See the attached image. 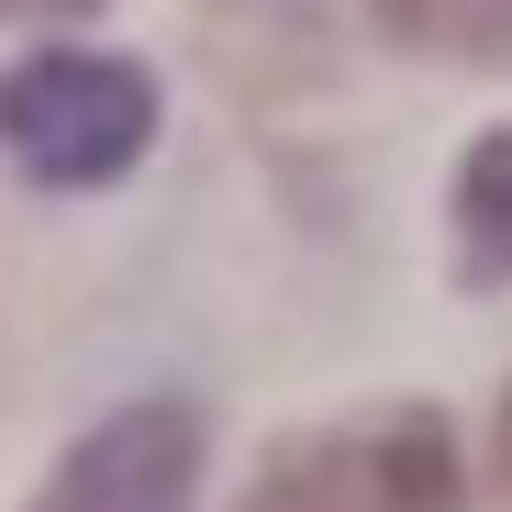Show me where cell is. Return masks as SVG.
<instances>
[{"label": "cell", "mask_w": 512, "mask_h": 512, "mask_svg": "<svg viewBox=\"0 0 512 512\" xmlns=\"http://www.w3.org/2000/svg\"><path fill=\"white\" fill-rule=\"evenodd\" d=\"M245 512H457V435L446 412H368L301 435L268 457V479L245 490Z\"/></svg>", "instance_id": "6da1fadb"}, {"label": "cell", "mask_w": 512, "mask_h": 512, "mask_svg": "<svg viewBox=\"0 0 512 512\" xmlns=\"http://www.w3.org/2000/svg\"><path fill=\"white\" fill-rule=\"evenodd\" d=\"M145 134H156V78L123 56H23L0 78V145L56 190L123 179Z\"/></svg>", "instance_id": "7a4b0ae2"}, {"label": "cell", "mask_w": 512, "mask_h": 512, "mask_svg": "<svg viewBox=\"0 0 512 512\" xmlns=\"http://www.w3.org/2000/svg\"><path fill=\"white\" fill-rule=\"evenodd\" d=\"M201 501V423L179 401H134L101 435H78L34 512H190Z\"/></svg>", "instance_id": "3957f363"}, {"label": "cell", "mask_w": 512, "mask_h": 512, "mask_svg": "<svg viewBox=\"0 0 512 512\" xmlns=\"http://www.w3.org/2000/svg\"><path fill=\"white\" fill-rule=\"evenodd\" d=\"M368 12L435 56H512V0H368Z\"/></svg>", "instance_id": "277c9868"}, {"label": "cell", "mask_w": 512, "mask_h": 512, "mask_svg": "<svg viewBox=\"0 0 512 512\" xmlns=\"http://www.w3.org/2000/svg\"><path fill=\"white\" fill-rule=\"evenodd\" d=\"M457 223L490 268H512V134H490L468 167H457Z\"/></svg>", "instance_id": "5b68a950"}, {"label": "cell", "mask_w": 512, "mask_h": 512, "mask_svg": "<svg viewBox=\"0 0 512 512\" xmlns=\"http://www.w3.org/2000/svg\"><path fill=\"white\" fill-rule=\"evenodd\" d=\"M0 12H90V0H0Z\"/></svg>", "instance_id": "8992f818"}, {"label": "cell", "mask_w": 512, "mask_h": 512, "mask_svg": "<svg viewBox=\"0 0 512 512\" xmlns=\"http://www.w3.org/2000/svg\"><path fill=\"white\" fill-rule=\"evenodd\" d=\"M501 479H512V401H501Z\"/></svg>", "instance_id": "52a82bcc"}]
</instances>
